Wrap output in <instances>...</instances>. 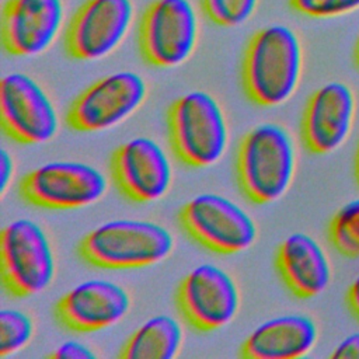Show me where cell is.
I'll use <instances>...</instances> for the list:
<instances>
[{"label": "cell", "mask_w": 359, "mask_h": 359, "mask_svg": "<svg viewBox=\"0 0 359 359\" xmlns=\"http://www.w3.org/2000/svg\"><path fill=\"white\" fill-rule=\"evenodd\" d=\"M97 355L94 353V351L84 345L80 341H65L60 345H57L55 348V351L49 355V358H57V359H91L95 358Z\"/></svg>", "instance_id": "obj_24"}, {"label": "cell", "mask_w": 359, "mask_h": 359, "mask_svg": "<svg viewBox=\"0 0 359 359\" xmlns=\"http://www.w3.org/2000/svg\"><path fill=\"white\" fill-rule=\"evenodd\" d=\"M137 34L142 56L149 65L177 67L196 48L198 13L189 0H153L140 17Z\"/></svg>", "instance_id": "obj_6"}, {"label": "cell", "mask_w": 359, "mask_h": 359, "mask_svg": "<svg viewBox=\"0 0 359 359\" xmlns=\"http://www.w3.org/2000/svg\"><path fill=\"white\" fill-rule=\"evenodd\" d=\"M203 14L216 25L237 27L248 21L258 0H199Z\"/></svg>", "instance_id": "obj_22"}, {"label": "cell", "mask_w": 359, "mask_h": 359, "mask_svg": "<svg viewBox=\"0 0 359 359\" xmlns=\"http://www.w3.org/2000/svg\"><path fill=\"white\" fill-rule=\"evenodd\" d=\"M34 337V321L22 310L4 307L0 310V358L25 348Z\"/></svg>", "instance_id": "obj_21"}, {"label": "cell", "mask_w": 359, "mask_h": 359, "mask_svg": "<svg viewBox=\"0 0 359 359\" xmlns=\"http://www.w3.org/2000/svg\"><path fill=\"white\" fill-rule=\"evenodd\" d=\"M355 172H356V178L359 182V146H358V151H356V161H355Z\"/></svg>", "instance_id": "obj_28"}, {"label": "cell", "mask_w": 359, "mask_h": 359, "mask_svg": "<svg viewBox=\"0 0 359 359\" xmlns=\"http://www.w3.org/2000/svg\"><path fill=\"white\" fill-rule=\"evenodd\" d=\"M290 7L307 17L330 18L359 8V0H289Z\"/></svg>", "instance_id": "obj_23"}, {"label": "cell", "mask_w": 359, "mask_h": 359, "mask_svg": "<svg viewBox=\"0 0 359 359\" xmlns=\"http://www.w3.org/2000/svg\"><path fill=\"white\" fill-rule=\"evenodd\" d=\"M296 171V147L279 123L264 122L248 130L238 144L237 181L254 203H272L289 189Z\"/></svg>", "instance_id": "obj_2"}, {"label": "cell", "mask_w": 359, "mask_h": 359, "mask_svg": "<svg viewBox=\"0 0 359 359\" xmlns=\"http://www.w3.org/2000/svg\"><path fill=\"white\" fill-rule=\"evenodd\" d=\"M1 285L14 297H28L48 289L56 273L55 254L45 230L20 217L0 234Z\"/></svg>", "instance_id": "obj_5"}, {"label": "cell", "mask_w": 359, "mask_h": 359, "mask_svg": "<svg viewBox=\"0 0 359 359\" xmlns=\"http://www.w3.org/2000/svg\"><path fill=\"white\" fill-rule=\"evenodd\" d=\"M355 62H356V65L359 67V39H358L356 46H355Z\"/></svg>", "instance_id": "obj_29"}, {"label": "cell", "mask_w": 359, "mask_h": 359, "mask_svg": "<svg viewBox=\"0 0 359 359\" xmlns=\"http://www.w3.org/2000/svg\"><path fill=\"white\" fill-rule=\"evenodd\" d=\"M317 339V324L310 316L282 314L257 325L244 339L240 356L251 359L303 358L316 346Z\"/></svg>", "instance_id": "obj_17"}, {"label": "cell", "mask_w": 359, "mask_h": 359, "mask_svg": "<svg viewBox=\"0 0 359 359\" xmlns=\"http://www.w3.org/2000/svg\"><path fill=\"white\" fill-rule=\"evenodd\" d=\"M330 241L335 250L348 257H359V199L341 206L328 226Z\"/></svg>", "instance_id": "obj_20"}, {"label": "cell", "mask_w": 359, "mask_h": 359, "mask_svg": "<svg viewBox=\"0 0 359 359\" xmlns=\"http://www.w3.org/2000/svg\"><path fill=\"white\" fill-rule=\"evenodd\" d=\"M108 188L105 175L94 165L57 160L41 164L20 181L21 198L46 209H79L95 203Z\"/></svg>", "instance_id": "obj_8"}, {"label": "cell", "mask_w": 359, "mask_h": 359, "mask_svg": "<svg viewBox=\"0 0 359 359\" xmlns=\"http://www.w3.org/2000/svg\"><path fill=\"white\" fill-rule=\"evenodd\" d=\"M174 248L171 231L142 219H114L88 231L79 243V255L102 269L144 268L165 259Z\"/></svg>", "instance_id": "obj_3"}, {"label": "cell", "mask_w": 359, "mask_h": 359, "mask_svg": "<svg viewBox=\"0 0 359 359\" xmlns=\"http://www.w3.org/2000/svg\"><path fill=\"white\" fill-rule=\"evenodd\" d=\"M132 0H86L65 31V49L77 60H97L112 53L133 21Z\"/></svg>", "instance_id": "obj_12"}, {"label": "cell", "mask_w": 359, "mask_h": 359, "mask_svg": "<svg viewBox=\"0 0 359 359\" xmlns=\"http://www.w3.org/2000/svg\"><path fill=\"white\" fill-rule=\"evenodd\" d=\"M346 302L355 316L359 318V273L351 282L346 290Z\"/></svg>", "instance_id": "obj_27"}, {"label": "cell", "mask_w": 359, "mask_h": 359, "mask_svg": "<svg viewBox=\"0 0 359 359\" xmlns=\"http://www.w3.org/2000/svg\"><path fill=\"white\" fill-rule=\"evenodd\" d=\"M13 172H14L13 157L4 147H1V150H0V191H1V195L6 192L8 184L11 182Z\"/></svg>", "instance_id": "obj_26"}, {"label": "cell", "mask_w": 359, "mask_h": 359, "mask_svg": "<svg viewBox=\"0 0 359 359\" xmlns=\"http://www.w3.org/2000/svg\"><path fill=\"white\" fill-rule=\"evenodd\" d=\"M3 132L21 144H42L59 129L56 108L43 87L31 76L13 72L0 80Z\"/></svg>", "instance_id": "obj_10"}, {"label": "cell", "mask_w": 359, "mask_h": 359, "mask_svg": "<svg viewBox=\"0 0 359 359\" xmlns=\"http://www.w3.org/2000/svg\"><path fill=\"white\" fill-rule=\"evenodd\" d=\"M130 306V294L123 286L95 278L67 290L55 304V318L66 330L94 332L119 323Z\"/></svg>", "instance_id": "obj_14"}, {"label": "cell", "mask_w": 359, "mask_h": 359, "mask_svg": "<svg viewBox=\"0 0 359 359\" xmlns=\"http://www.w3.org/2000/svg\"><path fill=\"white\" fill-rule=\"evenodd\" d=\"M111 175L122 195L140 203L161 199L172 182L165 150L147 136L132 137L112 153Z\"/></svg>", "instance_id": "obj_13"}, {"label": "cell", "mask_w": 359, "mask_h": 359, "mask_svg": "<svg viewBox=\"0 0 359 359\" xmlns=\"http://www.w3.org/2000/svg\"><path fill=\"white\" fill-rule=\"evenodd\" d=\"M63 21V0H7L1 11V45L13 56H38L50 48Z\"/></svg>", "instance_id": "obj_15"}, {"label": "cell", "mask_w": 359, "mask_h": 359, "mask_svg": "<svg viewBox=\"0 0 359 359\" xmlns=\"http://www.w3.org/2000/svg\"><path fill=\"white\" fill-rule=\"evenodd\" d=\"M275 265L287 289L299 299L318 296L331 280L327 252L306 233H292L279 244Z\"/></svg>", "instance_id": "obj_18"}, {"label": "cell", "mask_w": 359, "mask_h": 359, "mask_svg": "<svg viewBox=\"0 0 359 359\" xmlns=\"http://www.w3.org/2000/svg\"><path fill=\"white\" fill-rule=\"evenodd\" d=\"M355 95L342 81H330L307 100L302 118V140L313 154H328L348 139L355 121Z\"/></svg>", "instance_id": "obj_16"}, {"label": "cell", "mask_w": 359, "mask_h": 359, "mask_svg": "<svg viewBox=\"0 0 359 359\" xmlns=\"http://www.w3.org/2000/svg\"><path fill=\"white\" fill-rule=\"evenodd\" d=\"M167 125L171 147L187 165L210 167L226 153V116L219 101L205 90H192L177 98L168 108Z\"/></svg>", "instance_id": "obj_4"}, {"label": "cell", "mask_w": 359, "mask_h": 359, "mask_svg": "<svg viewBox=\"0 0 359 359\" xmlns=\"http://www.w3.org/2000/svg\"><path fill=\"white\" fill-rule=\"evenodd\" d=\"M330 356L337 359H359V331L346 335Z\"/></svg>", "instance_id": "obj_25"}, {"label": "cell", "mask_w": 359, "mask_h": 359, "mask_svg": "<svg viewBox=\"0 0 359 359\" xmlns=\"http://www.w3.org/2000/svg\"><path fill=\"white\" fill-rule=\"evenodd\" d=\"M182 327L168 314H157L142 323L123 344V359H172L181 349Z\"/></svg>", "instance_id": "obj_19"}, {"label": "cell", "mask_w": 359, "mask_h": 359, "mask_svg": "<svg viewBox=\"0 0 359 359\" xmlns=\"http://www.w3.org/2000/svg\"><path fill=\"white\" fill-rule=\"evenodd\" d=\"M303 70V49L287 25H266L250 38L243 59L247 97L261 107H278L297 90Z\"/></svg>", "instance_id": "obj_1"}, {"label": "cell", "mask_w": 359, "mask_h": 359, "mask_svg": "<svg viewBox=\"0 0 359 359\" xmlns=\"http://www.w3.org/2000/svg\"><path fill=\"white\" fill-rule=\"evenodd\" d=\"M177 306L187 323L201 332L230 324L240 309V292L231 275L215 264L192 268L177 289Z\"/></svg>", "instance_id": "obj_11"}, {"label": "cell", "mask_w": 359, "mask_h": 359, "mask_svg": "<svg viewBox=\"0 0 359 359\" xmlns=\"http://www.w3.org/2000/svg\"><path fill=\"white\" fill-rule=\"evenodd\" d=\"M147 95L144 79L130 70L107 74L80 93L66 114V123L79 132H102L128 119Z\"/></svg>", "instance_id": "obj_9"}, {"label": "cell", "mask_w": 359, "mask_h": 359, "mask_svg": "<svg viewBox=\"0 0 359 359\" xmlns=\"http://www.w3.org/2000/svg\"><path fill=\"white\" fill-rule=\"evenodd\" d=\"M178 220L189 237L217 254L241 252L258 236L257 223L245 209L213 192L189 199L181 208Z\"/></svg>", "instance_id": "obj_7"}]
</instances>
